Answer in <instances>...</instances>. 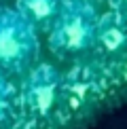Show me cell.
<instances>
[{
  "label": "cell",
  "mask_w": 127,
  "mask_h": 129,
  "mask_svg": "<svg viewBox=\"0 0 127 129\" xmlns=\"http://www.w3.org/2000/svg\"><path fill=\"white\" fill-rule=\"evenodd\" d=\"M15 104L17 93L7 76L0 74V127H9L15 121Z\"/></svg>",
  "instance_id": "5"
},
{
  "label": "cell",
  "mask_w": 127,
  "mask_h": 129,
  "mask_svg": "<svg viewBox=\"0 0 127 129\" xmlns=\"http://www.w3.org/2000/svg\"><path fill=\"white\" fill-rule=\"evenodd\" d=\"M38 53L36 30L17 9L0 7V74H28Z\"/></svg>",
  "instance_id": "1"
},
{
  "label": "cell",
  "mask_w": 127,
  "mask_h": 129,
  "mask_svg": "<svg viewBox=\"0 0 127 129\" xmlns=\"http://www.w3.org/2000/svg\"><path fill=\"white\" fill-rule=\"evenodd\" d=\"M55 95L57 74L51 70V66H38L30 70L23 80V87H21V102L30 110L38 112V114H47L55 104Z\"/></svg>",
  "instance_id": "3"
},
{
  "label": "cell",
  "mask_w": 127,
  "mask_h": 129,
  "mask_svg": "<svg viewBox=\"0 0 127 129\" xmlns=\"http://www.w3.org/2000/svg\"><path fill=\"white\" fill-rule=\"evenodd\" d=\"M64 7V0H17L15 9L34 30H49L51 25L55 28Z\"/></svg>",
  "instance_id": "4"
},
{
  "label": "cell",
  "mask_w": 127,
  "mask_h": 129,
  "mask_svg": "<svg viewBox=\"0 0 127 129\" xmlns=\"http://www.w3.org/2000/svg\"><path fill=\"white\" fill-rule=\"evenodd\" d=\"M91 17L81 4H66L51 34V47L55 51H81L91 42Z\"/></svg>",
  "instance_id": "2"
},
{
  "label": "cell",
  "mask_w": 127,
  "mask_h": 129,
  "mask_svg": "<svg viewBox=\"0 0 127 129\" xmlns=\"http://www.w3.org/2000/svg\"><path fill=\"white\" fill-rule=\"evenodd\" d=\"M123 38H125L123 32L116 30V28H108V30L102 32V42L106 45V49H110V51H114L116 47L123 45Z\"/></svg>",
  "instance_id": "6"
}]
</instances>
